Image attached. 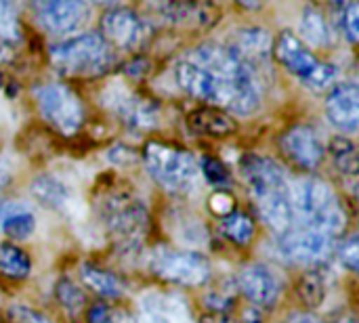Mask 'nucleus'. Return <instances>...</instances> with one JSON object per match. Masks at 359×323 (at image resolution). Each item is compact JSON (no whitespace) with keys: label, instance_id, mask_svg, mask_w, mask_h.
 Here are the masks:
<instances>
[{"label":"nucleus","instance_id":"f257e3e1","mask_svg":"<svg viewBox=\"0 0 359 323\" xmlns=\"http://www.w3.org/2000/svg\"><path fill=\"white\" fill-rule=\"evenodd\" d=\"M175 80L187 95L238 116H252L261 107V88L252 67L229 46H198L175 65Z\"/></svg>","mask_w":359,"mask_h":323},{"label":"nucleus","instance_id":"f03ea898","mask_svg":"<svg viewBox=\"0 0 359 323\" xmlns=\"http://www.w3.org/2000/svg\"><path fill=\"white\" fill-rule=\"evenodd\" d=\"M240 170L263 223L278 235L294 225L290 181L280 164L269 158L248 153L240 160Z\"/></svg>","mask_w":359,"mask_h":323},{"label":"nucleus","instance_id":"7ed1b4c3","mask_svg":"<svg viewBox=\"0 0 359 323\" xmlns=\"http://www.w3.org/2000/svg\"><path fill=\"white\" fill-rule=\"evenodd\" d=\"M294 225L337 238L345 225V210L334 189L322 179H301L290 185Z\"/></svg>","mask_w":359,"mask_h":323},{"label":"nucleus","instance_id":"20e7f679","mask_svg":"<svg viewBox=\"0 0 359 323\" xmlns=\"http://www.w3.org/2000/svg\"><path fill=\"white\" fill-rule=\"evenodd\" d=\"M50 61L65 76L95 78L114 65V50L101 34L84 32L53 44Z\"/></svg>","mask_w":359,"mask_h":323},{"label":"nucleus","instance_id":"39448f33","mask_svg":"<svg viewBox=\"0 0 359 323\" xmlns=\"http://www.w3.org/2000/svg\"><path fill=\"white\" fill-rule=\"evenodd\" d=\"M143 164L149 177L170 193H187L196 189L200 166L189 151L170 147L166 143H147L143 149Z\"/></svg>","mask_w":359,"mask_h":323},{"label":"nucleus","instance_id":"423d86ee","mask_svg":"<svg viewBox=\"0 0 359 323\" xmlns=\"http://www.w3.org/2000/svg\"><path fill=\"white\" fill-rule=\"evenodd\" d=\"M273 53L280 65H284L290 74H294L303 84L313 90H324L337 80L339 69L330 63L320 61L307 48V44H303L301 38L290 29L278 34L273 42Z\"/></svg>","mask_w":359,"mask_h":323},{"label":"nucleus","instance_id":"0eeeda50","mask_svg":"<svg viewBox=\"0 0 359 323\" xmlns=\"http://www.w3.org/2000/svg\"><path fill=\"white\" fill-rule=\"evenodd\" d=\"M101 219L122 248H137L147 233V210L130 193H107L101 200Z\"/></svg>","mask_w":359,"mask_h":323},{"label":"nucleus","instance_id":"6e6552de","mask_svg":"<svg viewBox=\"0 0 359 323\" xmlns=\"http://www.w3.org/2000/svg\"><path fill=\"white\" fill-rule=\"evenodd\" d=\"M149 269L160 280L179 286H202L210 280V261L196 250L160 246L149 256Z\"/></svg>","mask_w":359,"mask_h":323},{"label":"nucleus","instance_id":"1a4fd4ad","mask_svg":"<svg viewBox=\"0 0 359 323\" xmlns=\"http://www.w3.org/2000/svg\"><path fill=\"white\" fill-rule=\"evenodd\" d=\"M36 105L42 118L61 135H76L84 120V107L78 95L59 82H48L34 88Z\"/></svg>","mask_w":359,"mask_h":323},{"label":"nucleus","instance_id":"9d476101","mask_svg":"<svg viewBox=\"0 0 359 323\" xmlns=\"http://www.w3.org/2000/svg\"><path fill=\"white\" fill-rule=\"evenodd\" d=\"M334 238L292 225L286 233L278 235V250L282 259L297 263V265H318L324 263L332 254Z\"/></svg>","mask_w":359,"mask_h":323},{"label":"nucleus","instance_id":"9b49d317","mask_svg":"<svg viewBox=\"0 0 359 323\" xmlns=\"http://www.w3.org/2000/svg\"><path fill=\"white\" fill-rule=\"evenodd\" d=\"M139 323H198L183 294L149 290L139 301Z\"/></svg>","mask_w":359,"mask_h":323},{"label":"nucleus","instance_id":"f8f14e48","mask_svg":"<svg viewBox=\"0 0 359 323\" xmlns=\"http://www.w3.org/2000/svg\"><path fill=\"white\" fill-rule=\"evenodd\" d=\"M38 21L57 36L74 34L88 19L84 0H32Z\"/></svg>","mask_w":359,"mask_h":323},{"label":"nucleus","instance_id":"ddd939ff","mask_svg":"<svg viewBox=\"0 0 359 323\" xmlns=\"http://www.w3.org/2000/svg\"><path fill=\"white\" fill-rule=\"evenodd\" d=\"M101 36L109 46H118L124 50L137 48L145 36L147 25L145 21L128 8H114L101 17Z\"/></svg>","mask_w":359,"mask_h":323},{"label":"nucleus","instance_id":"4468645a","mask_svg":"<svg viewBox=\"0 0 359 323\" xmlns=\"http://www.w3.org/2000/svg\"><path fill=\"white\" fill-rule=\"evenodd\" d=\"M238 288L257 307H271L282 292L278 273L263 263L246 265L238 275Z\"/></svg>","mask_w":359,"mask_h":323},{"label":"nucleus","instance_id":"2eb2a0df","mask_svg":"<svg viewBox=\"0 0 359 323\" xmlns=\"http://www.w3.org/2000/svg\"><path fill=\"white\" fill-rule=\"evenodd\" d=\"M286 158L305 170H316L324 160V145L311 126H294L282 137Z\"/></svg>","mask_w":359,"mask_h":323},{"label":"nucleus","instance_id":"dca6fc26","mask_svg":"<svg viewBox=\"0 0 359 323\" xmlns=\"http://www.w3.org/2000/svg\"><path fill=\"white\" fill-rule=\"evenodd\" d=\"M326 116L343 132H355L359 126V88L355 82L337 84L326 97Z\"/></svg>","mask_w":359,"mask_h":323},{"label":"nucleus","instance_id":"f3484780","mask_svg":"<svg viewBox=\"0 0 359 323\" xmlns=\"http://www.w3.org/2000/svg\"><path fill=\"white\" fill-rule=\"evenodd\" d=\"M244 63H265L273 53V38L263 27H246L236 34V42L229 46Z\"/></svg>","mask_w":359,"mask_h":323},{"label":"nucleus","instance_id":"a211bd4d","mask_svg":"<svg viewBox=\"0 0 359 323\" xmlns=\"http://www.w3.org/2000/svg\"><path fill=\"white\" fill-rule=\"evenodd\" d=\"M111 107L122 118V122H126L135 130H151L158 122V116H160V111L154 103L124 95V92H120L116 97Z\"/></svg>","mask_w":359,"mask_h":323},{"label":"nucleus","instance_id":"6ab92c4d","mask_svg":"<svg viewBox=\"0 0 359 323\" xmlns=\"http://www.w3.org/2000/svg\"><path fill=\"white\" fill-rule=\"evenodd\" d=\"M301 42L303 44H309L313 48H326L330 46L332 42V32H330V25L322 13V8H318L316 4H307L303 8V15H301Z\"/></svg>","mask_w":359,"mask_h":323},{"label":"nucleus","instance_id":"aec40b11","mask_svg":"<svg viewBox=\"0 0 359 323\" xmlns=\"http://www.w3.org/2000/svg\"><path fill=\"white\" fill-rule=\"evenodd\" d=\"M32 195L50 210H65L72 202V189L59 177H50V174H42L34 179Z\"/></svg>","mask_w":359,"mask_h":323},{"label":"nucleus","instance_id":"412c9836","mask_svg":"<svg viewBox=\"0 0 359 323\" xmlns=\"http://www.w3.org/2000/svg\"><path fill=\"white\" fill-rule=\"evenodd\" d=\"M0 229L6 238L25 242L36 231V217L19 204H8L0 210Z\"/></svg>","mask_w":359,"mask_h":323},{"label":"nucleus","instance_id":"4be33fe9","mask_svg":"<svg viewBox=\"0 0 359 323\" xmlns=\"http://www.w3.org/2000/svg\"><path fill=\"white\" fill-rule=\"evenodd\" d=\"M189 126L196 132L210 135V137H223L236 130V122L227 111L219 109H198L196 114L189 116Z\"/></svg>","mask_w":359,"mask_h":323},{"label":"nucleus","instance_id":"5701e85b","mask_svg":"<svg viewBox=\"0 0 359 323\" xmlns=\"http://www.w3.org/2000/svg\"><path fill=\"white\" fill-rule=\"evenodd\" d=\"M80 275H82V282H84L95 294H99V296H103V298L114 301V298H120L122 292H124L120 280H118L111 271H105V269L95 267V265H90V263L82 265Z\"/></svg>","mask_w":359,"mask_h":323},{"label":"nucleus","instance_id":"b1692460","mask_svg":"<svg viewBox=\"0 0 359 323\" xmlns=\"http://www.w3.org/2000/svg\"><path fill=\"white\" fill-rule=\"evenodd\" d=\"M32 271V261L25 250L13 244H0V273L11 280H23Z\"/></svg>","mask_w":359,"mask_h":323},{"label":"nucleus","instance_id":"393cba45","mask_svg":"<svg viewBox=\"0 0 359 323\" xmlns=\"http://www.w3.org/2000/svg\"><path fill=\"white\" fill-rule=\"evenodd\" d=\"M219 229H221V233L229 242H233L238 246H246L255 238V223H252V219L248 214H244V212H238V210L225 214Z\"/></svg>","mask_w":359,"mask_h":323},{"label":"nucleus","instance_id":"a878e982","mask_svg":"<svg viewBox=\"0 0 359 323\" xmlns=\"http://www.w3.org/2000/svg\"><path fill=\"white\" fill-rule=\"evenodd\" d=\"M330 156L334 160V166L349 177L358 174V149L353 145V141H349L347 137H334L330 141Z\"/></svg>","mask_w":359,"mask_h":323},{"label":"nucleus","instance_id":"bb28decb","mask_svg":"<svg viewBox=\"0 0 359 323\" xmlns=\"http://www.w3.org/2000/svg\"><path fill=\"white\" fill-rule=\"evenodd\" d=\"M299 296L301 301L309 307L316 309L324 303L326 298V284H324V275L320 271H309L301 284H299Z\"/></svg>","mask_w":359,"mask_h":323},{"label":"nucleus","instance_id":"cd10ccee","mask_svg":"<svg viewBox=\"0 0 359 323\" xmlns=\"http://www.w3.org/2000/svg\"><path fill=\"white\" fill-rule=\"evenodd\" d=\"M21 38L15 0H0V42L15 44Z\"/></svg>","mask_w":359,"mask_h":323},{"label":"nucleus","instance_id":"c85d7f7f","mask_svg":"<svg viewBox=\"0 0 359 323\" xmlns=\"http://www.w3.org/2000/svg\"><path fill=\"white\" fill-rule=\"evenodd\" d=\"M55 298L59 301V305L69 313V315H76L82 311L84 307V292L67 277H61L57 284H55Z\"/></svg>","mask_w":359,"mask_h":323},{"label":"nucleus","instance_id":"c756f323","mask_svg":"<svg viewBox=\"0 0 359 323\" xmlns=\"http://www.w3.org/2000/svg\"><path fill=\"white\" fill-rule=\"evenodd\" d=\"M200 170H202L204 179H206L210 185H215V187H229V185H231V174H229L227 166H225L221 160L212 158V156L202 158Z\"/></svg>","mask_w":359,"mask_h":323},{"label":"nucleus","instance_id":"7c9ffc66","mask_svg":"<svg viewBox=\"0 0 359 323\" xmlns=\"http://www.w3.org/2000/svg\"><path fill=\"white\" fill-rule=\"evenodd\" d=\"M341 29L349 44H355L359 38V4L355 0H347L341 6Z\"/></svg>","mask_w":359,"mask_h":323},{"label":"nucleus","instance_id":"2f4dec72","mask_svg":"<svg viewBox=\"0 0 359 323\" xmlns=\"http://www.w3.org/2000/svg\"><path fill=\"white\" fill-rule=\"evenodd\" d=\"M339 261L343 267H347L349 271H355L359 263V248H358V235L351 233L341 246H339Z\"/></svg>","mask_w":359,"mask_h":323},{"label":"nucleus","instance_id":"473e14b6","mask_svg":"<svg viewBox=\"0 0 359 323\" xmlns=\"http://www.w3.org/2000/svg\"><path fill=\"white\" fill-rule=\"evenodd\" d=\"M88 323H133V319L118 311H111L107 305H95L88 313Z\"/></svg>","mask_w":359,"mask_h":323},{"label":"nucleus","instance_id":"72a5a7b5","mask_svg":"<svg viewBox=\"0 0 359 323\" xmlns=\"http://www.w3.org/2000/svg\"><path fill=\"white\" fill-rule=\"evenodd\" d=\"M8 317L13 323H48L44 315H40L38 311H34L25 305H13L8 311Z\"/></svg>","mask_w":359,"mask_h":323},{"label":"nucleus","instance_id":"f704fd0d","mask_svg":"<svg viewBox=\"0 0 359 323\" xmlns=\"http://www.w3.org/2000/svg\"><path fill=\"white\" fill-rule=\"evenodd\" d=\"M210 208H212V212L225 217V214H229V212L236 210V202H233L227 193H217V195H212V200H210Z\"/></svg>","mask_w":359,"mask_h":323},{"label":"nucleus","instance_id":"c9c22d12","mask_svg":"<svg viewBox=\"0 0 359 323\" xmlns=\"http://www.w3.org/2000/svg\"><path fill=\"white\" fill-rule=\"evenodd\" d=\"M107 158H109L114 164H130V162L137 160V153H135L133 149H128V147L116 145V147L107 153Z\"/></svg>","mask_w":359,"mask_h":323},{"label":"nucleus","instance_id":"e433bc0d","mask_svg":"<svg viewBox=\"0 0 359 323\" xmlns=\"http://www.w3.org/2000/svg\"><path fill=\"white\" fill-rule=\"evenodd\" d=\"M286 323H322L318 317L309 315V313H301V315H294V317H288Z\"/></svg>","mask_w":359,"mask_h":323},{"label":"nucleus","instance_id":"4c0bfd02","mask_svg":"<svg viewBox=\"0 0 359 323\" xmlns=\"http://www.w3.org/2000/svg\"><path fill=\"white\" fill-rule=\"evenodd\" d=\"M217 298H219V296H217V294H212V296H208V298H206V303L215 307V301H217ZM225 303H231V298H225V301L221 298V303H219L217 307H219V309H225Z\"/></svg>","mask_w":359,"mask_h":323},{"label":"nucleus","instance_id":"58836bf2","mask_svg":"<svg viewBox=\"0 0 359 323\" xmlns=\"http://www.w3.org/2000/svg\"><path fill=\"white\" fill-rule=\"evenodd\" d=\"M242 4H246V6H257L259 4V0H240Z\"/></svg>","mask_w":359,"mask_h":323},{"label":"nucleus","instance_id":"ea45409f","mask_svg":"<svg viewBox=\"0 0 359 323\" xmlns=\"http://www.w3.org/2000/svg\"><path fill=\"white\" fill-rule=\"evenodd\" d=\"M93 2H99V4H103V2H109V0H93Z\"/></svg>","mask_w":359,"mask_h":323}]
</instances>
